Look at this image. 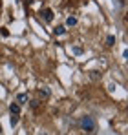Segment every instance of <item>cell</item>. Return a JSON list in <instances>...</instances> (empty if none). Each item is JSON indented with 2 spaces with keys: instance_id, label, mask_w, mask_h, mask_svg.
<instances>
[{
  "instance_id": "cell-1",
  "label": "cell",
  "mask_w": 128,
  "mask_h": 135,
  "mask_svg": "<svg viewBox=\"0 0 128 135\" xmlns=\"http://www.w3.org/2000/svg\"><path fill=\"white\" fill-rule=\"evenodd\" d=\"M79 126H81V130L86 132V133H95V128H97V124H95V119L92 117V115H83L81 119H79Z\"/></svg>"
},
{
  "instance_id": "cell-2",
  "label": "cell",
  "mask_w": 128,
  "mask_h": 135,
  "mask_svg": "<svg viewBox=\"0 0 128 135\" xmlns=\"http://www.w3.org/2000/svg\"><path fill=\"white\" fill-rule=\"evenodd\" d=\"M49 95H51L49 88H46V86L39 88V99H49Z\"/></svg>"
},
{
  "instance_id": "cell-3",
  "label": "cell",
  "mask_w": 128,
  "mask_h": 135,
  "mask_svg": "<svg viewBox=\"0 0 128 135\" xmlns=\"http://www.w3.org/2000/svg\"><path fill=\"white\" fill-rule=\"evenodd\" d=\"M28 100H29L28 93H19V95H17V104H26Z\"/></svg>"
},
{
  "instance_id": "cell-4",
  "label": "cell",
  "mask_w": 128,
  "mask_h": 135,
  "mask_svg": "<svg viewBox=\"0 0 128 135\" xmlns=\"http://www.w3.org/2000/svg\"><path fill=\"white\" fill-rule=\"evenodd\" d=\"M42 17H44V20H46V22H51V20H53V11H51V9H44V11H42Z\"/></svg>"
},
{
  "instance_id": "cell-5",
  "label": "cell",
  "mask_w": 128,
  "mask_h": 135,
  "mask_svg": "<svg viewBox=\"0 0 128 135\" xmlns=\"http://www.w3.org/2000/svg\"><path fill=\"white\" fill-rule=\"evenodd\" d=\"M9 124H11V128H15V126L19 124V113H11V117H9Z\"/></svg>"
},
{
  "instance_id": "cell-6",
  "label": "cell",
  "mask_w": 128,
  "mask_h": 135,
  "mask_svg": "<svg viewBox=\"0 0 128 135\" xmlns=\"http://www.w3.org/2000/svg\"><path fill=\"white\" fill-rule=\"evenodd\" d=\"M66 33V26H57L55 29H53V35H57V37H61Z\"/></svg>"
},
{
  "instance_id": "cell-7",
  "label": "cell",
  "mask_w": 128,
  "mask_h": 135,
  "mask_svg": "<svg viewBox=\"0 0 128 135\" xmlns=\"http://www.w3.org/2000/svg\"><path fill=\"white\" fill-rule=\"evenodd\" d=\"M66 26H68V27L77 26V17H68V18H66Z\"/></svg>"
},
{
  "instance_id": "cell-8",
  "label": "cell",
  "mask_w": 128,
  "mask_h": 135,
  "mask_svg": "<svg viewBox=\"0 0 128 135\" xmlns=\"http://www.w3.org/2000/svg\"><path fill=\"white\" fill-rule=\"evenodd\" d=\"M9 113H20V104H17V102L9 104Z\"/></svg>"
},
{
  "instance_id": "cell-9",
  "label": "cell",
  "mask_w": 128,
  "mask_h": 135,
  "mask_svg": "<svg viewBox=\"0 0 128 135\" xmlns=\"http://www.w3.org/2000/svg\"><path fill=\"white\" fill-rule=\"evenodd\" d=\"M90 79H92V80H99V79H101V73L93 69V71H90Z\"/></svg>"
},
{
  "instance_id": "cell-10",
  "label": "cell",
  "mask_w": 128,
  "mask_h": 135,
  "mask_svg": "<svg viewBox=\"0 0 128 135\" xmlns=\"http://www.w3.org/2000/svg\"><path fill=\"white\" fill-rule=\"evenodd\" d=\"M71 53H73V55H83V47H81V46H73V47H71Z\"/></svg>"
},
{
  "instance_id": "cell-11",
  "label": "cell",
  "mask_w": 128,
  "mask_h": 135,
  "mask_svg": "<svg viewBox=\"0 0 128 135\" xmlns=\"http://www.w3.org/2000/svg\"><path fill=\"white\" fill-rule=\"evenodd\" d=\"M106 44L108 46H113V44H115V37H113V35H108V37H106Z\"/></svg>"
},
{
  "instance_id": "cell-12",
  "label": "cell",
  "mask_w": 128,
  "mask_h": 135,
  "mask_svg": "<svg viewBox=\"0 0 128 135\" xmlns=\"http://www.w3.org/2000/svg\"><path fill=\"white\" fill-rule=\"evenodd\" d=\"M2 37H9V31L6 27H2Z\"/></svg>"
},
{
  "instance_id": "cell-13",
  "label": "cell",
  "mask_w": 128,
  "mask_h": 135,
  "mask_svg": "<svg viewBox=\"0 0 128 135\" xmlns=\"http://www.w3.org/2000/svg\"><path fill=\"white\" fill-rule=\"evenodd\" d=\"M39 106V100H31V108H37Z\"/></svg>"
},
{
  "instance_id": "cell-14",
  "label": "cell",
  "mask_w": 128,
  "mask_h": 135,
  "mask_svg": "<svg viewBox=\"0 0 128 135\" xmlns=\"http://www.w3.org/2000/svg\"><path fill=\"white\" fill-rule=\"evenodd\" d=\"M37 135H48V133H46V132H39Z\"/></svg>"
},
{
  "instance_id": "cell-15",
  "label": "cell",
  "mask_w": 128,
  "mask_h": 135,
  "mask_svg": "<svg viewBox=\"0 0 128 135\" xmlns=\"http://www.w3.org/2000/svg\"><path fill=\"white\" fill-rule=\"evenodd\" d=\"M0 133H2V128H0Z\"/></svg>"
}]
</instances>
